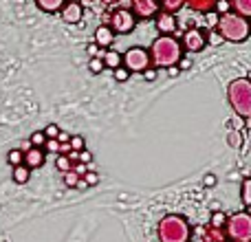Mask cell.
Returning a JSON list of instances; mask_svg holds the SVG:
<instances>
[{
  "instance_id": "obj_2",
  "label": "cell",
  "mask_w": 251,
  "mask_h": 242,
  "mask_svg": "<svg viewBox=\"0 0 251 242\" xmlns=\"http://www.w3.org/2000/svg\"><path fill=\"white\" fill-rule=\"evenodd\" d=\"M218 33H221L223 40L227 42H245L251 33L249 20L234 11H227L223 16H218Z\"/></svg>"
},
{
  "instance_id": "obj_21",
  "label": "cell",
  "mask_w": 251,
  "mask_h": 242,
  "mask_svg": "<svg viewBox=\"0 0 251 242\" xmlns=\"http://www.w3.org/2000/svg\"><path fill=\"white\" fill-rule=\"evenodd\" d=\"M159 4L165 13H176L183 7V0H159Z\"/></svg>"
},
{
  "instance_id": "obj_10",
  "label": "cell",
  "mask_w": 251,
  "mask_h": 242,
  "mask_svg": "<svg viewBox=\"0 0 251 242\" xmlns=\"http://www.w3.org/2000/svg\"><path fill=\"white\" fill-rule=\"evenodd\" d=\"M60 13L66 24H79L84 18V7H82V2H66L60 9Z\"/></svg>"
},
{
  "instance_id": "obj_36",
  "label": "cell",
  "mask_w": 251,
  "mask_h": 242,
  "mask_svg": "<svg viewBox=\"0 0 251 242\" xmlns=\"http://www.w3.org/2000/svg\"><path fill=\"white\" fill-rule=\"evenodd\" d=\"M86 53H88L91 57H101V55H104V51H100V47H97L95 42L88 44V47H86Z\"/></svg>"
},
{
  "instance_id": "obj_49",
  "label": "cell",
  "mask_w": 251,
  "mask_h": 242,
  "mask_svg": "<svg viewBox=\"0 0 251 242\" xmlns=\"http://www.w3.org/2000/svg\"><path fill=\"white\" fill-rule=\"evenodd\" d=\"M190 242H192V240H190Z\"/></svg>"
},
{
  "instance_id": "obj_34",
  "label": "cell",
  "mask_w": 251,
  "mask_h": 242,
  "mask_svg": "<svg viewBox=\"0 0 251 242\" xmlns=\"http://www.w3.org/2000/svg\"><path fill=\"white\" fill-rule=\"evenodd\" d=\"M141 73H143V77H146L148 82H154V79L159 77V71H156L154 66H148V69H146V71H141Z\"/></svg>"
},
{
  "instance_id": "obj_46",
  "label": "cell",
  "mask_w": 251,
  "mask_h": 242,
  "mask_svg": "<svg viewBox=\"0 0 251 242\" xmlns=\"http://www.w3.org/2000/svg\"><path fill=\"white\" fill-rule=\"evenodd\" d=\"M101 2H104V4H117L119 0H101Z\"/></svg>"
},
{
  "instance_id": "obj_20",
  "label": "cell",
  "mask_w": 251,
  "mask_h": 242,
  "mask_svg": "<svg viewBox=\"0 0 251 242\" xmlns=\"http://www.w3.org/2000/svg\"><path fill=\"white\" fill-rule=\"evenodd\" d=\"M243 143H245V139H243V132H240V130H229V132H227V145L229 147L240 150Z\"/></svg>"
},
{
  "instance_id": "obj_13",
  "label": "cell",
  "mask_w": 251,
  "mask_h": 242,
  "mask_svg": "<svg viewBox=\"0 0 251 242\" xmlns=\"http://www.w3.org/2000/svg\"><path fill=\"white\" fill-rule=\"evenodd\" d=\"M196 234L199 236V242H225V231L223 229H214V227H201Z\"/></svg>"
},
{
  "instance_id": "obj_5",
  "label": "cell",
  "mask_w": 251,
  "mask_h": 242,
  "mask_svg": "<svg viewBox=\"0 0 251 242\" xmlns=\"http://www.w3.org/2000/svg\"><path fill=\"white\" fill-rule=\"evenodd\" d=\"M223 231H225V240L229 242H251V214L238 212L234 216H227Z\"/></svg>"
},
{
  "instance_id": "obj_28",
  "label": "cell",
  "mask_w": 251,
  "mask_h": 242,
  "mask_svg": "<svg viewBox=\"0 0 251 242\" xmlns=\"http://www.w3.org/2000/svg\"><path fill=\"white\" fill-rule=\"evenodd\" d=\"M7 159H9V163H11L13 168H16V165H22V152L16 147V150H11L7 154Z\"/></svg>"
},
{
  "instance_id": "obj_15",
  "label": "cell",
  "mask_w": 251,
  "mask_h": 242,
  "mask_svg": "<svg viewBox=\"0 0 251 242\" xmlns=\"http://www.w3.org/2000/svg\"><path fill=\"white\" fill-rule=\"evenodd\" d=\"M101 62H104V69H119L122 66V53H117L115 48H108V51H104V55H101Z\"/></svg>"
},
{
  "instance_id": "obj_18",
  "label": "cell",
  "mask_w": 251,
  "mask_h": 242,
  "mask_svg": "<svg viewBox=\"0 0 251 242\" xmlns=\"http://www.w3.org/2000/svg\"><path fill=\"white\" fill-rule=\"evenodd\" d=\"M38 2V7L42 9V11H47V13H55V11H60L62 7L66 4V0H35Z\"/></svg>"
},
{
  "instance_id": "obj_12",
  "label": "cell",
  "mask_w": 251,
  "mask_h": 242,
  "mask_svg": "<svg viewBox=\"0 0 251 242\" xmlns=\"http://www.w3.org/2000/svg\"><path fill=\"white\" fill-rule=\"evenodd\" d=\"M22 165H26L29 169L42 168L44 165V150L42 147H29L26 152H22Z\"/></svg>"
},
{
  "instance_id": "obj_32",
  "label": "cell",
  "mask_w": 251,
  "mask_h": 242,
  "mask_svg": "<svg viewBox=\"0 0 251 242\" xmlns=\"http://www.w3.org/2000/svg\"><path fill=\"white\" fill-rule=\"evenodd\" d=\"M42 132H44V137H47V139H57V134H60V128H57L55 123H51V125H47Z\"/></svg>"
},
{
  "instance_id": "obj_9",
  "label": "cell",
  "mask_w": 251,
  "mask_h": 242,
  "mask_svg": "<svg viewBox=\"0 0 251 242\" xmlns=\"http://www.w3.org/2000/svg\"><path fill=\"white\" fill-rule=\"evenodd\" d=\"M132 16L134 18H152L159 13V2L156 0H132Z\"/></svg>"
},
{
  "instance_id": "obj_17",
  "label": "cell",
  "mask_w": 251,
  "mask_h": 242,
  "mask_svg": "<svg viewBox=\"0 0 251 242\" xmlns=\"http://www.w3.org/2000/svg\"><path fill=\"white\" fill-rule=\"evenodd\" d=\"M227 2H229V7H234V13H238V16H251V0H227Z\"/></svg>"
},
{
  "instance_id": "obj_43",
  "label": "cell",
  "mask_w": 251,
  "mask_h": 242,
  "mask_svg": "<svg viewBox=\"0 0 251 242\" xmlns=\"http://www.w3.org/2000/svg\"><path fill=\"white\" fill-rule=\"evenodd\" d=\"M29 147H33V145H31L29 141H25V143H20V147H18V150H20V152H26Z\"/></svg>"
},
{
  "instance_id": "obj_4",
  "label": "cell",
  "mask_w": 251,
  "mask_h": 242,
  "mask_svg": "<svg viewBox=\"0 0 251 242\" xmlns=\"http://www.w3.org/2000/svg\"><path fill=\"white\" fill-rule=\"evenodd\" d=\"M227 99H229L231 108L236 115L243 119L251 117V82L247 77H238L229 84L227 88Z\"/></svg>"
},
{
  "instance_id": "obj_19",
  "label": "cell",
  "mask_w": 251,
  "mask_h": 242,
  "mask_svg": "<svg viewBox=\"0 0 251 242\" xmlns=\"http://www.w3.org/2000/svg\"><path fill=\"white\" fill-rule=\"evenodd\" d=\"M29 176H31V169L26 165H16L13 168V183L25 185V183H29Z\"/></svg>"
},
{
  "instance_id": "obj_48",
  "label": "cell",
  "mask_w": 251,
  "mask_h": 242,
  "mask_svg": "<svg viewBox=\"0 0 251 242\" xmlns=\"http://www.w3.org/2000/svg\"><path fill=\"white\" fill-rule=\"evenodd\" d=\"M225 242H229V240H225Z\"/></svg>"
},
{
  "instance_id": "obj_26",
  "label": "cell",
  "mask_w": 251,
  "mask_h": 242,
  "mask_svg": "<svg viewBox=\"0 0 251 242\" xmlns=\"http://www.w3.org/2000/svg\"><path fill=\"white\" fill-rule=\"evenodd\" d=\"M29 143L33 147H44V143H47V137H44L42 130H35V132L29 137Z\"/></svg>"
},
{
  "instance_id": "obj_27",
  "label": "cell",
  "mask_w": 251,
  "mask_h": 242,
  "mask_svg": "<svg viewBox=\"0 0 251 242\" xmlns=\"http://www.w3.org/2000/svg\"><path fill=\"white\" fill-rule=\"evenodd\" d=\"M88 69H91V73H95V75L104 73V62H101V57H91V62H88Z\"/></svg>"
},
{
  "instance_id": "obj_1",
  "label": "cell",
  "mask_w": 251,
  "mask_h": 242,
  "mask_svg": "<svg viewBox=\"0 0 251 242\" xmlns=\"http://www.w3.org/2000/svg\"><path fill=\"white\" fill-rule=\"evenodd\" d=\"M150 64H154V69H170V66H176V62L181 60L183 48L181 42L174 40L172 35H159V38L152 42L150 51Z\"/></svg>"
},
{
  "instance_id": "obj_29",
  "label": "cell",
  "mask_w": 251,
  "mask_h": 242,
  "mask_svg": "<svg viewBox=\"0 0 251 242\" xmlns=\"http://www.w3.org/2000/svg\"><path fill=\"white\" fill-rule=\"evenodd\" d=\"M205 42H207V44H212V47H221V44L225 42V40L221 38V33H216V31H209V35H207V38H205Z\"/></svg>"
},
{
  "instance_id": "obj_35",
  "label": "cell",
  "mask_w": 251,
  "mask_h": 242,
  "mask_svg": "<svg viewBox=\"0 0 251 242\" xmlns=\"http://www.w3.org/2000/svg\"><path fill=\"white\" fill-rule=\"evenodd\" d=\"M82 178H84V183H86L88 187H91V185H97V183H100V176H97L95 172H86Z\"/></svg>"
},
{
  "instance_id": "obj_14",
  "label": "cell",
  "mask_w": 251,
  "mask_h": 242,
  "mask_svg": "<svg viewBox=\"0 0 251 242\" xmlns=\"http://www.w3.org/2000/svg\"><path fill=\"white\" fill-rule=\"evenodd\" d=\"M115 42V33L108 29V24H100L95 29V44L100 48H106V47H110V44Z\"/></svg>"
},
{
  "instance_id": "obj_16",
  "label": "cell",
  "mask_w": 251,
  "mask_h": 242,
  "mask_svg": "<svg viewBox=\"0 0 251 242\" xmlns=\"http://www.w3.org/2000/svg\"><path fill=\"white\" fill-rule=\"evenodd\" d=\"M214 2H216V0H183V4H187L190 9H194V11H201V13L212 11Z\"/></svg>"
},
{
  "instance_id": "obj_7",
  "label": "cell",
  "mask_w": 251,
  "mask_h": 242,
  "mask_svg": "<svg viewBox=\"0 0 251 242\" xmlns=\"http://www.w3.org/2000/svg\"><path fill=\"white\" fill-rule=\"evenodd\" d=\"M134 26H137V18L132 16V11L130 9H117V11L110 13V24L108 29L113 31L115 35L117 33H130V31H134Z\"/></svg>"
},
{
  "instance_id": "obj_44",
  "label": "cell",
  "mask_w": 251,
  "mask_h": 242,
  "mask_svg": "<svg viewBox=\"0 0 251 242\" xmlns=\"http://www.w3.org/2000/svg\"><path fill=\"white\" fill-rule=\"evenodd\" d=\"M75 187H77V190H86V183H84V178H79V181H77V185H75Z\"/></svg>"
},
{
  "instance_id": "obj_25",
  "label": "cell",
  "mask_w": 251,
  "mask_h": 242,
  "mask_svg": "<svg viewBox=\"0 0 251 242\" xmlns=\"http://www.w3.org/2000/svg\"><path fill=\"white\" fill-rule=\"evenodd\" d=\"M227 222V216L223 212H214L212 214V220H209V227H214V229H223Z\"/></svg>"
},
{
  "instance_id": "obj_22",
  "label": "cell",
  "mask_w": 251,
  "mask_h": 242,
  "mask_svg": "<svg viewBox=\"0 0 251 242\" xmlns=\"http://www.w3.org/2000/svg\"><path fill=\"white\" fill-rule=\"evenodd\" d=\"M240 198H243L245 207H249V205H251V181H249V178H245L243 185H240Z\"/></svg>"
},
{
  "instance_id": "obj_11",
  "label": "cell",
  "mask_w": 251,
  "mask_h": 242,
  "mask_svg": "<svg viewBox=\"0 0 251 242\" xmlns=\"http://www.w3.org/2000/svg\"><path fill=\"white\" fill-rule=\"evenodd\" d=\"M156 29H159L161 35H172L174 31H176V18H174V13H156Z\"/></svg>"
},
{
  "instance_id": "obj_45",
  "label": "cell",
  "mask_w": 251,
  "mask_h": 242,
  "mask_svg": "<svg viewBox=\"0 0 251 242\" xmlns=\"http://www.w3.org/2000/svg\"><path fill=\"white\" fill-rule=\"evenodd\" d=\"M168 73L174 77V75H178V69H176V66H170V69H168Z\"/></svg>"
},
{
  "instance_id": "obj_33",
  "label": "cell",
  "mask_w": 251,
  "mask_h": 242,
  "mask_svg": "<svg viewBox=\"0 0 251 242\" xmlns=\"http://www.w3.org/2000/svg\"><path fill=\"white\" fill-rule=\"evenodd\" d=\"M77 181H79V176L73 172V169L64 174V183H66V185H69V187H75V185H77Z\"/></svg>"
},
{
  "instance_id": "obj_47",
  "label": "cell",
  "mask_w": 251,
  "mask_h": 242,
  "mask_svg": "<svg viewBox=\"0 0 251 242\" xmlns=\"http://www.w3.org/2000/svg\"><path fill=\"white\" fill-rule=\"evenodd\" d=\"M66 2H82V0H66Z\"/></svg>"
},
{
  "instance_id": "obj_40",
  "label": "cell",
  "mask_w": 251,
  "mask_h": 242,
  "mask_svg": "<svg viewBox=\"0 0 251 242\" xmlns=\"http://www.w3.org/2000/svg\"><path fill=\"white\" fill-rule=\"evenodd\" d=\"M73 172H75V174H77V176H79V178H82V176H84V174H86V172H88L86 163H73Z\"/></svg>"
},
{
  "instance_id": "obj_24",
  "label": "cell",
  "mask_w": 251,
  "mask_h": 242,
  "mask_svg": "<svg viewBox=\"0 0 251 242\" xmlns=\"http://www.w3.org/2000/svg\"><path fill=\"white\" fill-rule=\"evenodd\" d=\"M69 145L73 152H82L86 150V141H84V137H79V134H73V137L69 139Z\"/></svg>"
},
{
  "instance_id": "obj_31",
  "label": "cell",
  "mask_w": 251,
  "mask_h": 242,
  "mask_svg": "<svg viewBox=\"0 0 251 242\" xmlns=\"http://www.w3.org/2000/svg\"><path fill=\"white\" fill-rule=\"evenodd\" d=\"M205 22H207L209 29H214V26L218 24V13L214 11V9H212V11H207V13H205Z\"/></svg>"
},
{
  "instance_id": "obj_37",
  "label": "cell",
  "mask_w": 251,
  "mask_h": 242,
  "mask_svg": "<svg viewBox=\"0 0 251 242\" xmlns=\"http://www.w3.org/2000/svg\"><path fill=\"white\" fill-rule=\"evenodd\" d=\"M128 77H130V73L124 69V66H119V69H115V79H117V82H126V79H128Z\"/></svg>"
},
{
  "instance_id": "obj_23",
  "label": "cell",
  "mask_w": 251,
  "mask_h": 242,
  "mask_svg": "<svg viewBox=\"0 0 251 242\" xmlns=\"http://www.w3.org/2000/svg\"><path fill=\"white\" fill-rule=\"evenodd\" d=\"M55 165H57V169H60V172H64V174L73 169V161H71L66 154H60V156H57V159H55Z\"/></svg>"
},
{
  "instance_id": "obj_8",
  "label": "cell",
  "mask_w": 251,
  "mask_h": 242,
  "mask_svg": "<svg viewBox=\"0 0 251 242\" xmlns=\"http://www.w3.org/2000/svg\"><path fill=\"white\" fill-rule=\"evenodd\" d=\"M205 47H207V42H205V33L201 29L190 26V29L183 33V40H181V48H183V51L199 53V51H203Z\"/></svg>"
},
{
  "instance_id": "obj_42",
  "label": "cell",
  "mask_w": 251,
  "mask_h": 242,
  "mask_svg": "<svg viewBox=\"0 0 251 242\" xmlns=\"http://www.w3.org/2000/svg\"><path fill=\"white\" fill-rule=\"evenodd\" d=\"M214 185H216V176L207 174V176H205V187H214Z\"/></svg>"
},
{
  "instance_id": "obj_41",
  "label": "cell",
  "mask_w": 251,
  "mask_h": 242,
  "mask_svg": "<svg viewBox=\"0 0 251 242\" xmlns=\"http://www.w3.org/2000/svg\"><path fill=\"white\" fill-rule=\"evenodd\" d=\"M77 159H82V163H91V154H88L86 150H82V152H77Z\"/></svg>"
},
{
  "instance_id": "obj_30",
  "label": "cell",
  "mask_w": 251,
  "mask_h": 242,
  "mask_svg": "<svg viewBox=\"0 0 251 242\" xmlns=\"http://www.w3.org/2000/svg\"><path fill=\"white\" fill-rule=\"evenodd\" d=\"M229 2H227V0H216V2H214V11L218 13V16H223V13H227L229 11Z\"/></svg>"
},
{
  "instance_id": "obj_6",
  "label": "cell",
  "mask_w": 251,
  "mask_h": 242,
  "mask_svg": "<svg viewBox=\"0 0 251 242\" xmlns=\"http://www.w3.org/2000/svg\"><path fill=\"white\" fill-rule=\"evenodd\" d=\"M122 66L128 73H141L150 66V53L141 47H130L122 55Z\"/></svg>"
},
{
  "instance_id": "obj_38",
  "label": "cell",
  "mask_w": 251,
  "mask_h": 242,
  "mask_svg": "<svg viewBox=\"0 0 251 242\" xmlns=\"http://www.w3.org/2000/svg\"><path fill=\"white\" fill-rule=\"evenodd\" d=\"M44 150L57 152V150H60V141H57V139H47V143H44Z\"/></svg>"
},
{
  "instance_id": "obj_39",
  "label": "cell",
  "mask_w": 251,
  "mask_h": 242,
  "mask_svg": "<svg viewBox=\"0 0 251 242\" xmlns=\"http://www.w3.org/2000/svg\"><path fill=\"white\" fill-rule=\"evenodd\" d=\"M176 69L178 71H187V69H192V60H190V57H185V55H181V60H178L176 62Z\"/></svg>"
},
{
  "instance_id": "obj_3",
  "label": "cell",
  "mask_w": 251,
  "mask_h": 242,
  "mask_svg": "<svg viewBox=\"0 0 251 242\" xmlns=\"http://www.w3.org/2000/svg\"><path fill=\"white\" fill-rule=\"evenodd\" d=\"M156 236L161 242H190L192 227L183 216L170 214V216L161 218L159 227H156Z\"/></svg>"
}]
</instances>
